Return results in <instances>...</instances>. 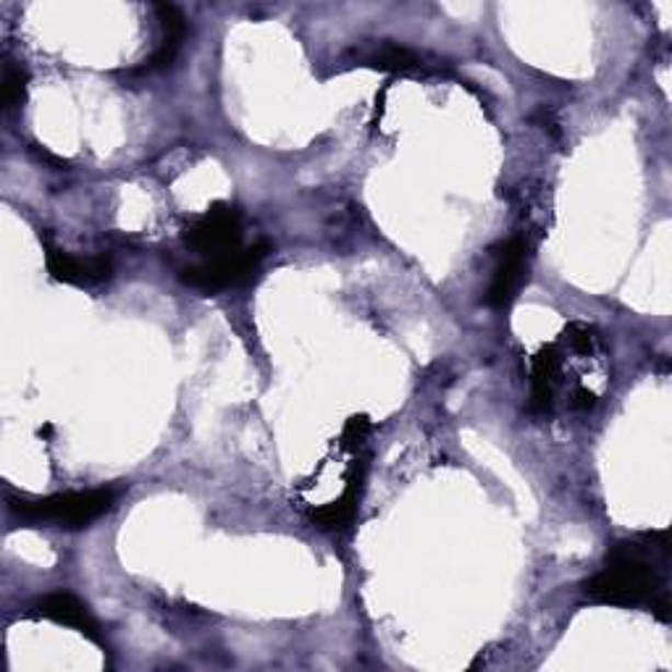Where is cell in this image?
Listing matches in <instances>:
<instances>
[{
  "label": "cell",
  "instance_id": "obj_1",
  "mask_svg": "<svg viewBox=\"0 0 672 672\" xmlns=\"http://www.w3.org/2000/svg\"><path fill=\"white\" fill-rule=\"evenodd\" d=\"M670 538L664 531L617 542L604 568L583 583L589 602L612 607H647L660 620L670 617Z\"/></svg>",
  "mask_w": 672,
  "mask_h": 672
},
{
  "label": "cell",
  "instance_id": "obj_2",
  "mask_svg": "<svg viewBox=\"0 0 672 672\" xmlns=\"http://www.w3.org/2000/svg\"><path fill=\"white\" fill-rule=\"evenodd\" d=\"M113 491H69L45 499H19L11 502V512L30 523H58L66 528H82L111 510Z\"/></svg>",
  "mask_w": 672,
  "mask_h": 672
},
{
  "label": "cell",
  "instance_id": "obj_3",
  "mask_svg": "<svg viewBox=\"0 0 672 672\" xmlns=\"http://www.w3.org/2000/svg\"><path fill=\"white\" fill-rule=\"evenodd\" d=\"M269 255V244L258 242L252 248H239L235 252H226L221 258L203 261L200 265H190L182 271V282L192 289L200 292H221L237 284L248 282Z\"/></svg>",
  "mask_w": 672,
  "mask_h": 672
},
{
  "label": "cell",
  "instance_id": "obj_4",
  "mask_svg": "<svg viewBox=\"0 0 672 672\" xmlns=\"http://www.w3.org/2000/svg\"><path fill=\"white\" fill-rule=\"evenodd\" d=\"M184 244L205 261L221 258L242 248V221L239 210L229 203H213L195 224L184 231Z\"/></svg>",
  "mask_w": 672,
  "mask_h": 672
},
{
  "label": "cell",
  "instance_id": "obj_5",
  "mask_svg": "<svg viewBox=\"0 0 672 672\" xmlns=\"http://www.w3.org/2000/svg\"><path fill=\"white\" fill-rule=\"evenodd\" d=\"M525 252H528V244H525L521 237L510 239V242L502 244L494 265V276H491L489 284V295H486L489 305L504 308V305H510V299L515 297V292L521 289L523 271H525Z\"/></svg>",
  "mask_w": 672,
  "mask_h": 672
},
{
  "label": "cell",
  "instance_id": "obj_6",
  "mask_svg": "<svg viewBox=\"0 0 672 672\" xmlns=\"http://www.w3.org/2000/svg\"><path fill=\"white\" fill-rule=\"evenodd\" d=\"M37 615L48 617V620L58 623V625H69V628H75L82 636H88L90 641H100L98 623L92 620L88 607H84V604L79 602L75 594H69V591H56V594H48L45 599H39Z\"/></svg>",
  "mask_w": 672,
  "mask_h": 672
},
{
  "label": "cell",
  "instance_id": "obj_7",
  "mask_svg": "<svg viewBox=\"0 0 672 672\" xmlns=\"http://www.w3.org/2000/svg\"><path fill=\"white\" fill-rule=\"evenodd\" d=\"M48 271L56 282L64 284H92L103 282L111 276V263L105 258H92V261H79L61 250H48Z\"/></svg>",
  "mask_w": 672,
  "mask_h": 672
},
{
  "label": "cell",
  "instance_id": "obj_8",
  "mask_svg": "<svg viewBox=\"0 0 672 672\" xmlns=\"http://www.w3.org/2000/svg\"><path fill=\"white\" fill-rule=\"evenodd\" d=\"M156 13L158 22H161L163 39L161 48H158L150 64L158 66V69H166V66L176 61L179 50H182L184 37H187V22H184V16L179 13V9H174V5H156Z\"/></svg>",
  "mask_w": 672,
  "mask_h": 672
},
{
  "label": "cell",
  "instance_id": "obj_9",
  "mask_svg": "<svg viewBox=\"0 0 672 672\" xmlns=\"http://www.w3.org/2000/svg\"><path fill=\"white\" fill-rule=\"evenodd\" d=\"M357 489H361V476L352 478L348 491L337 502L323 504V508L310 512V521L323 531H342L348 528L357 510Z\"/></svg>",
  "mask_w": 672,
  "mask_h": 672
},
{
  "label": "cell",
  "instance_id": "obj_10",
  "mask_svg": "<svg viewBox=\"0 0 672 672\" xmlns=\"http://www.w3.org/2000/svg\"><path fill=\"white\" fill-rule=\"evenodd\" d=\"M557 376H560V355L557 348H544L534 357V408L549 410L551 395H555Z\"/></svg>",
  "mask_w": 672,
  "mask_h": 672
},
{
  "label": "cell",
  "instance_id": "obj_11",
  "mask_svg": "<svg viewBox=\"0 0 672 672\" xmlns=\"http://www.w3.org/2000/svg\"><path fill=\"white\" fill-rule=\"evenodd\" d=\"M374 66L381 71H410L418 66V56L397 43L381 45V50L374 56Z\"/></svg>",
  "mask_w": 672,
  "mask_h": 672
},
{
  "label": "cell",
  "instance_id": "obj_12",
  "mask_svg": "<svg viewBox=\"0 0 672 672\" xmlns=\"http://www.w3.org/2000/svg\"><path fill=\"white\" fill-rule=\"evenodd\" d=\"M26 90V75L19 66L5 64L3 69V109H13L24 100Z\"/></svg>",
  "mask_w": 672,
  "mask_h": 672
},
{
  "label": "cell",
  "instance_id": "obj_13",
  "mask_svg": "<svg viewBox=\"0 0 672 672\" xmlns=\"http://www.w3.org/2000/svg\"><path fill=\"white\" fill-rule=\"evenodd\" d=\"M368 431H371L368 418H365V415L350 418L348 425H344V434H342L344 447H355V444H363V438L368 436Z\"/></svg>",
  "mask_w": 672,
  "mask_h": 672
},
{
  "label": "cell",
  "instance_id": "obj_14",
  "mask_svg": "<svg viewBox=\"0 0 672 672\" xmlns=\"http://www.w3.org/2000/svg\"><path fill=\"white\" fill-rule=\"evenodd\" d=\"M573 405H576V408H583V410L594 408L596 395H594V391H589V389H576L573 391Z\"/></svg>",
  "mask_w": 672,
  "mask_h": 672
}]
</instances>
